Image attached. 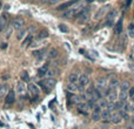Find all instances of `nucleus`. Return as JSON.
Masks as SVG:
<instances>
[{"instance_id": "obj_47", "label": "nucleus", "mask_w": 134, "mask_h": 129, "mask_svg": "<svg viewBox=\"0 0 134 129\" xmlns=\"http://www.w3.org/2000/svg\"><path fill=\"white\" fill-rule=\"evenodd\" d=\"M41 2H48V1H50V0H40Z\"/></svg>"}, {"instance_id": "obj_38", "label": "nucleus", "mask_w": 134, "mask_h": 129, "mask_svg": "<svg viewBox=\"0 0 134 129\" xmlns=\"http://www.w3.org/2000/svg\"><path fill=\"white\" fill-rule=\"evenodd\" d=\"M59 29H60V31L62 32V33H67V32H68V28H67V26L62 25V24H61V25H59Z\"/></svg>"}, {"instance_id": "obj_28", "label": "nucleus", "mask_w": 134, "mask_h": 129, "mask_svg": "<svg viewBox=\"0 0 134 129\" xmlns=\"http://www.w3.org/2000/svg\"><path fill=\"white\" fill-rule=\"evenodd\" d=\"M123 104H125V102H121V101L114 102V110H122Z\"/></svg>"}, {"instance_id": "obj_33", "label": "nucleus", "mask_w": 134, "mask_h": 129, "mask_svg": "<svg viewBox=\"0 0 134 129\" xmlns=\"http://www.w3.org/2000/svg\"><path fill=\"white\" fill-rule=\"evenodd\" d=\"M32 39H33V36L32 35H29V36H27L26 39L24 40V42H22V47H26L28 42H32Z\"/></svg>"}, {"instance_id": "obj_43", "label": "nucleus", "mask_w": 134, "mask_h": 129, "mask_svg": "<svg viewBox=\"0 0 134 129\" xmlns=\"http://www.w3.org/2000/svg\"><path fill=\"white\" fill-rule=\"evenodd\" d=\"M11 33H12V28H10L8 31H7V38L10 36V34H11Z\"/></svg>"}, {"instance_id": "obj_15", "label": "nucleus", "mask_w": 134, "mask_h": 129, "mask_svg": "<svg viewBox=\"0 0 134 129\" xmlns=\"http://www.w3.org/2000/svg\"><path fill=\"white\" fill-rule=\"evenodd\" d=\"M114 32L117 35H120L122 33V19H119L118 22L115 24V27H114Z\"/></svg>"}, {"instance_id": "obj_35", "label": "nucleus", "mask_w": 134, "mask_h": 129, "mask_svg": "<svg viewBox=\"0 0 134 129\" xmlns=\"http://www.w3.org/2000/svg\"><path fill=\"white\" fill-rule=\"evenodd\" d=\"M80 96H72V100H71V102L72 103H77V104H79L80 103Z\"/></svg>"}, {"instance_id": "obj_39", "label": "nucleus", "mask_w": 134, "mask_h": 129, "mask_svg": "<svg viewBox=\"0 0 134 129\" xmlns=\"http://www.w3.org/2000/svg\"><path fill=\"white\" fill-rule=\"evenodd\" d=\"M127 93H128V96H129L131 99H133L134 98V87H131V88H129V90H128Z\"/></svg>"}, {"instance_id": "obj_46", "label": "nucleus", "mask_w": 134, "mask_h": 129, "mask_svg": "<svg viewBox=\"0 0 134 129\" xmlns=\"http://www.w3.org/2000/svg\"><path fill=\"white\" fill-rule=\"evenodd\" d=\"M10 8V5H5V10H8Z\"/></svg>"}, {"instance_id": "obj_25", "label": "nucleus", "mask_w": 134, "mask_h": 129, "mask_svg": "<svg viewBox=\"0 0 134 129\" xmlns=\"http://www.w3.org/2000/svg\"><path fill=\"white\" fill-rule=\"evenodd\" d=\"M129 88H131V83H129V81H123V82L120 85V89L121 90H123V92H128V90H129Z\"/></svg>"}, {"instance_id": "obj_31", "label": "nucleus", "mask_w": 134, "mask_h": 129, "mask_svg": "<svg viewBox=\"0 0 134 129\" xmlns=\"http://www.w3.org/2000/svg\"><path fill=\"white\" fill-rule=\"evenodd\" d=\"M38 87H40L41 89H42V90H45V93H47V94H48V93L51 92L50 89H47V88H46V86L44 85V82H42V81H39V83H38Z\"/></svg>"}, {"instance_id": "obj_34", "label": "nucleus", "mask_w": 134, "mask_h": 129, "mask_svg": "<svg viewBox=\"0 0 134 129\" xmlns=\"http://www.w3.org/2000/svg\"><path fill=\"white\" fill-rule=\"evenodd\" d=\"M119 114H120V116L123 119V120H128V119H129L128 113H126V112H123V110H119Z\"/></svg>"}, {"instance_id": "obj_3", "label": "nucleus", "mask_w": 134, "mask_h": 129, "mask_svg": "<svg viewBox=\"0 0 134 129\" xmlns=\"http://www.w3.org/2000/svg\"><path fill=\"white\" fill-rule=\"evenodd\" d=\"M88 85H89V77H88V75H86V74L80 75L79 76V81H78V86H79V89H80L81 93L84 92V89Z\"/></svg>"}, {"instance_id": "obj_20", "label": "nucleus", "mask_w": 134, "mask_h": 129, "mask_svg": "<svg viewBox=\"0 0 134 129\" xmlns=\"http://www.w3.org/2000/svg\"><path fill=\"white\" fill-rule=\"evenodd\" d=\"M68 81H69V83H78V81H79L78 73H72L69 75V77H68Z\"/></svg>"}, {"instance_id": "obj_21", "label": "nucleus", "mask_w": 134, "mask_h": 129, "mask_svg": "<svg viewBox=\"0 0 134 129\" xmlns=\"http://www.w3.org/2000/svg\"><path fill=\"white\" fill-rule=\"evenodd\" d=\"M47 71H48V63H46L45 66H42L41 68H39V69H38V76H40V77L45 76Z\"/></svg>"}, {"instance_id": "obj_5", "label": "nucleus", "mask_w": 134, "mask_h": 129, "mask_svg": "<svg viewBox=\"0 0 134 129\" xmlns=\"http://www.w3.org/2000/svg\"><path fill=\"white\" fill-rule=\"evenodd\" d=\"M8 26V14L4 13L0 15V32H5Z\"/></svg>"}, {"instance_id": "obj_29", "label": "nucleus", "mask_w": 134, "mask_h": 129, "mask_svg": "<svg viewBox=\"0 0 134 129\" xmlns=\"http://www.w3.org/2000/svg\"><path fill=\"white\" fill-rule=\"evenodd\" d=\"M98 102H99L98 104H99L101 108H105V109L107 108V106H108V101L107 100H105V99H102V98H101V99L98 101Z\"/></svg>"}, {"instance_id": "obj_19", "label": "nucleus", "mask_w": 134, "mask_h": 129, "mask_svg": "<svg viewBox=\"0 0 134 129\" xmlns=\"http://www.w3.org/2000/svg\"><path fill=\"white\" fill-rule=\"evenodd\" d=\"M101 98H102V93H101V90H99V89H94L93 93H92V99H93L94 101H99Z\"/></svg>"}, {"instance_id": "obj_32", "label": "nucleus", "mask_w": 134, "mask_h": 129, "mask_svg": "<svg viewBox=\"0 0 134 129\" xmlns=\"http://www.w3.org/2000/svg\"><path fill=\"white\" fill-rule=\"evenodd\" d=\"M128 34H129V36H134V24H129V26H128Z\"/></svg>"}, {"instance_id": "obj_49", "label": "nucleus", "mask_w": 134, "mask_h": 129, "mask_svg": "<svg viewBox=\"0 0 134 129\" xmlns=\"http://www.w3.org/2000/svg\"><path fill=\"white\" fill-rule=\"evenodd\" d=\"M94 129H99V128H94Z\"/></svg>"}, {"instance_id": "obj_27", "label": "nucleus", "mask_w": 134, "mask_h": 129, "mask_svg": "<svg viewBox=\"0 0 134 129\" xmlns=\"http://www.w3.org/2000/svg\"><path fill=\"white\" fill-rule=\"evenodd\" d=\"M50 36V33H48V31H46V29H42L40 33L38 34V39L40 40V39H46V38H48Z\"/></svg>"}, {"instance_id": "obj_6", "label": "nucleus", "mask_w": 134, "mask_h": 129, "mask_svg": "<svg viewBox=\"0 0 134 129\" xmlns=\"http://www.w3.org/2000/svg\"><path fill=\"white\" fill-rule=\"evenodd\" d=\"M95 86L96 88L99 89V90H105V89H107L108 87V81L106 77H100V79H98L96 80V82H95Z\"/></svg>"}, {"instance_id": "obj_1", "label": "nucleus", "mask_w": 134, "mask_h": 129, "mask_svg": "<svg viewBox=\"0 0 134 129\" xmlns=\"http://www.w3.org/2000/svg\"><path fill=\"white\" fill-rule=\"evenodd\" d=\"M82 10H84L82 5H80V4H77L75 6H72V7H69L68 10H66V12L64 13V16H66V18L75 16L78 13H80Z\"/></svg>"}, {"instance_id": "obj_11", "label": "nucleus", "mask_w": 134, "mask_h": 129, "mask_svg": "<svg viewBox=\"0 0 134 129\" xmlns=\"http://www.w3.org/2000/svg\"><path fill=\"white\" fill-rule=\"evenodd\" d=\"M8 90H10V86L7 83H1L0 85V100H2L6 96V94L8 93Z\"/></svg>"}, {"instance_id": "obj_45", "label": "nucleus", "mask_w": 134, "mask_h": 129, "mask_svg": "<svg viewBox=\"0 0 134 129\" xmlns=\"http://www.w3.org/2000/svg\"><path fill=\"white\" fill-rule=\"evenodd\" d=\"M131 122L134 124V116H132V117H131Z\"/></svg>"}, {"instance_id": "obj_41", "label": "nucleus", "mask_w": 134, "mask_h": 129, "mask_svg": "<svg viewBox=\"0 0 134 129\" xmlns=\"http://www.w3.org/2000/svg\"><path fill=\"white\" fill-rule=\"evenodd\" d=\"M131 2H132V0H126V2H125V7H126V8L129 7V6H131Z\"/></svg>"}, {"instance_id": "obj_14", "label": "nucleus", "mask_w": 134, "mask_h": 129, "mask_svg": "<svg viewBox=\"0 0 134 129\" xmlns=\"http://www.w3.org/2000/svg\"><path fill=\"white\" fill-rule=\"evenodd\" d=\"M121 121H122V117L120 116L119 113H112V115H111V122L112 123L118 124V123H120Z\"/></svg>"}, {"instance_id": "obj_24", "label": "nucleus", "mask_w": 134, "mask_h": 129, "mask_svg": "<svg viewBox=\"0 0 134 129\" xmlns=\"http://www.w3.org/2000/svg\"><path fill=\"white\" fill-rule=\"evenodd\" d=\"M27 33H28V29L24 28L21 29V31H19V33H18V35H17V38H18V40H22L25 36L27 35Z\"/></svg>"}, {"instance_id": "obj_16", "label": "nucleus", "mask_w": 134, "mask_h": 129, "mask_svg": "<svg viewBox=\"0 0 134 129\" xmlns=\"http://www.w3.org/2000/svg\"><path fill=\"white\" fill-rule=\"evenodd\" d=\"M111 115H112V113L108 109H104L101 112V119H104L105 122H111Z\"/></svg>"}, {"instance_id": "obj_44", "label": "nucleus", "mask_w": 134, "mask_h": 129, "mask_svg": "<svg viewBox=\"0 0 134 129\" xmlns=\"http://www.w3.org/2000/svg\"><path fill=\"white\" fill-rule=\"evenodd\" d=\"M131 112L134 114V103H133V104H131Z\"/></svg>"}, {"instance_id": "obj_13", "label": "nucleus", "mask_w": 134, "mask_h": 129, "mask_svg": "<svg viewBox=\"0 0 134 129\" xmlns=\"http://www.w3.org/2000/svg\"><path fill=\"white\" fill-rule=\"evenodd\" d=\"M118 14V11L117 10H114V11H112V12H109L106 16V22H107V26H111L112 24H113V19L117 16Z\"/></svg>"}, {"instance_id": "obj_48", "label": "nucleus", "mask_w": 134, "mask_h": 129, "mask_svg": "<svg viewBox=\"0 0 134 129\" xmlns=\"http://www.w3.org/2000/svg\"><path fill=\"white\" fill-rule=\"evenodd\" d=\"M133 103H134V98H133Z\"/></svg>"}, {"instance_id": "obj_8", "label": "nucleus", "mask_w": 134, "mask_h": 129, "mask_svg": "<svg viewBox=\"0 0 134 129\" xmlns=\"http://www.w3.org/2000/svg\"><path fill=\"white\" fill-rule=\"evenodd\" d=\"M108 10H109V5H106V6H102L96 13L94 15V18H95V20H99V19H101L102 16L105 14H107Z\"/></svg>"}, {"instance_id": "obj_22", "label": "nucleus", "mask_w": 134, "mask_h": 129, "mask_svg": "<svg viewBox=\"0 0 134 129\" xmlns=\"http://www.w3.org/2000/svg\"><path fill=\"white\" fill-rule=\"evenodd\" d=\"M128 96V93L127 92H123V90H120V93L118 94V100L121 101V102H125L126 99Z\"/></svg>"}, {"instance_id": "obj_4", "label": "nucleus", "mask_w": 134, "mask_h": 129, "mask_svg": "<svg viewBox=\"0 0 134 129\" xmlns=\"http://www.w3.org/2000/svg\"><path fill=\"white\" fill-rule=\"evenodd\" d=\"M13 28L17 31H21L25 28V20L21 16H17L13 20Z\"/></svg>"}, {"instance_id": "obj_17", "label": "nucleus", "mask_w": 134, "mask_h": 129, "mask_svg": "<svg viewBox=\"0 0 134 129\" xmlns=\"http://www.w3.org/2000/svg\"><path fill=\"white\" fill-rule=\"evenodd\" d=\"M67 90L71 92V93H77V92L80 90V89H79L78 83H69V82H68V85H67Z\"/></svg>"}, {"instance_id": "obj_2", "label": "nucleus", "mask_w": 134, "mask_h": 129, "mask_svg": "<svg viewBox=\"0 0 134 129\" xmlns=\"http://www.w3.org/2000/svg\"><path fill=\"white\" fill-rule=\"evenodd\" d=\"M27 89H28V93H29V95L32 96L33 100H35V99L39 98V95H40V89H39V87L37 86L35 83H32V82L28 83Z\"/></svg>"}, {"instance_id": "obj_12", "label": "nucleus", "mask_w": 134, "mask_h": 129, "mask_svg": "<svg viewBox=\"0 0 134 129\" xmlns=\"http://www.w3.org/2000/svg\"><path fill=\"white\" fill-rule=\"evenodd\" d=\"M106 100L108 101V103H114V102H117V100H118V93H117L115 90H111L109 94L107 95V99H106Z\"/></svg>"}, {"instance_id": "obj_23", "label": "nucleus", "mask_w": 134, "mask_h": 129, "mask_svg": "<svg viewBox=\"0 0 134 129\" xmlns=\"http://www.w3.org/2000/svg\"><path fill=\"white\" fill-rule=\"evenodd\" d=\"M118 86H119V80L118 79H112L111 81H108V88L109 89H113Z\"/></svg>"}, {"instance_id": "obj_40", "label": "nucleus", "mask_w": 134, "mask_h": 129, "mask_svg": "<svg viewBox=\"0 0 134 129\" xmlns=\"http://www.w3.org/2000/svg\"><path fill=\"white\" fill-rule=\"evenodd\" d=\"M126 128L127 129H134V124L132 123V122H129V123L126 124Z\"/></svg>"}, {"instance_id": "obj_37", "label": "nucleus", "mask_w": 134, "mask_h": 129, "mask_svg": "<svg viewBox=\"0 0 134 129\" xmlns=\"http://www.w3.org/2000/svg\"><path fill=\"white\" fill-rule=\"evenodd\" d=\"M21 80H22V81H25V82L29 80V76H28V73H27V72H24L22 74H21Z\"/></svg>"}, {"instance_id": "obj_18", "label": "nucleus", "mask_w": 134, "mask_h": 129, "mask_svg": "<svg viewBox=\"0 0 134 129\" xmlns=\"http://www.w3.org/2000/svg\"><path fill=\"white\" fill-rule=\"evenodd\" d=\"M17 92H18L19 95H24V94H25L26 88H25L24 82H18V85H17Z\"/></svg>"}, {"instance_id": "obj_10", "label": "nucleus", "mask_w": 134, "mask_h": 129, "mask_svg": "<svg viewBox=\"0 0 134 129\" xmlns=\"http://www.w3.org/2000/svg\"><path fill=\"white\" fill-rule=\"evenodd\" d=\"M79 2V0H69L67 2H64L62 5H60L58 7V11H64V10H68L69 7H72V5H77Z\"/></svg>"}, {"instance_id": "obj_30", "label": "nucleus", "mask_w": 134, "mask_h": 129, "mask_svg": "<svg viewBox=\"0 0 134 129\" xmlns=\"http://www.w3.org/2000/svg\"><path fill=\"white\" fill-rule=\"evenodd\" d=\"M92 120L95 121V122L100 121V120H101V113H93V114H92Z\"/></svg>"}, {"instance_id": "obj_42", "label": "nucleus", "mask_w": 134, "mask_h": 129, "mask_svg": "<svg viewBox=\"0 0 134 129\" xmlns=\"http://www.w3.org/2000/svg\"><path fill=\"white\" fill-rule=\"evenodd\" d=\"M56 2H58V0H50V1H48L50 5H54V4H56Z\"/></svg>"}, {"instance_id": "obj_36", "label": "nucleus", "mask_w": 134, "mask_h": 129, "mask_svg": "<svg viewBox=\"0 0 134 129\" xmlns=\"http://www.w3.org/2000/svg\"><path fill=\"white\" fill-rule=\"evenodd\" d=\"M55 69H48L47 72H46V75L48 76V77H53L54 75H55Z\"/></svg>"}, {"instance_id": "obj_9", "label": "nucleus", "mask_w": 134, "mask_h": 129, "mask_svg": "<svg viewBox=\"0 0 134 129\" xmlns=\"http://www.w3.org/2000/svg\"><path fill=\"white\" fill-rule=\"evenodd\" d=\"M42 82H44V85L46 86L47 89H53L55 85H56V80L54 79V77H48V79H45V80H42Z\"/></svg>"}, {"instance_id": "obj_26", "label": "nucleus", "mask_w": 134, "mask_h": 129, "mask_svg": "<svg viewBox=\"0 0 134 129\" xmlns=\"http://www.w3.org/2000/svg\"><path fill=\"white\" fill-rule=\"evenodd\" d=\"M56 57H58V49L56 48H52L48 52V54H47V57L48 59H55Z\"/></svg>"}, {"instance_id": "obj_7", "label": "nucleus", "mask_w": 134, "mask_h": 129, "mask_svg": "<svg viewBox=\"0 0 134 129\" xmlns=\"http://www.w3.org/2000/svg\"><path fill=\"white\" fill-rule=\"evenodd\" d=\"M14 101H15V92H14L13 89H11V90H8V93L5 96V104L6 106L13 104Z\"/></svg>"}]
</instances>
